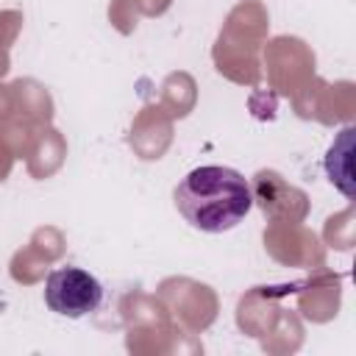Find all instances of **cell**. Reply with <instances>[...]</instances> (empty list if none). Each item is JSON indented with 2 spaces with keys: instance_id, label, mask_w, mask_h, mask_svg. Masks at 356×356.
Masks as SVG:
<instances>
[{
  "instance_id": "cell-1",
  "label": "cell",
  "mask_w": 356,
  "mask_h": 356,
  "mask_svg": "<svg viewBox=\"0 0 356 356\" xmlns=\"http://www.w3.org/2000/svg\"><path fill=\"white\" fill-rule=\"evenodd\" d=\"M178 214L203 234H225L236 228L253 209L250 184L239 170L203 164L189 170L172 189Z\"/></svg>"
},
{
  "instance_id": "cell-2",
  "label": "cell",
  "mask_w": 356,
  "mask_h": 356,
  "mask_svg": "<svg viewBox=\"0 0 356 356\" xmlns=\"http://www.w3.org/2000/svg\"><path fill=\"white\" fill-rule=\"evenodd\" d=\"M44 303L50 312L78 320L100 309L103 286L92 273L81 267H56L44 284Z\"/></svg>"
}]
</instances>
